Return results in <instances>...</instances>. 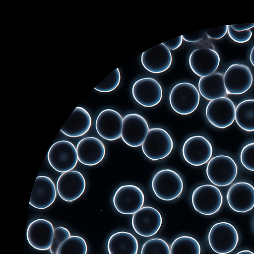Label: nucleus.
Masks as SVG:
<instances>
[{
	"label": "nucleus",
	"instance_id": "28",
	"mask_svg": "<svg viewBox=\"0 0 254 254\" xmlns=\"http://www.w3.org/2000/svg\"><path fill=\"white\" fill-rule=\"evenodd\" d=\"M87 245L85 240L78 236H70L59 247L57 254H87Z\"/></svg>",
	"mask_w": 254,
	"mask_h": 254
},
{
	"label": "nucleus",
	"instance_id": "4",
	"mask_svg": "<svg viewBox=\"0 0 254 254\" xmlns=\"http://www.w3.org/2000/svg\"><path fill=\"white\" fill-rule=\"evenodd\" d=\"M209 244L218 254H227L236 248L239 242L238 233L230 223L220 222L215 224L208 235Z\"/></svg>",
	"mask_w": 254,
	"mask_h": 254
},
{
	"label": "nucleus",
	"instance_id": "26",
	"mask_svg": "<svg viewBox=\"0 0 254 254\" xmlns=\"http://www.w3.org/2000/svg\"><path fill=\"white\" fill-rule=\"evenodd\" d=\"M235 121L242 129L254 131V99L245 100L237 105Z\"/></svg>",
	"mask_w": 254,
	"mask_h": 254
},
{
	"label": "nucleus",
	"instance_id": "25",
	"mask_svg": "<svg viewBox=\"0 0 254 254\" xmlns=\"http://www.w3.org/2000/svg\"><path fill=\"white\" fill-rule=\"evenodd\" d=\"M138 244L131 233L120 231L111 236L107 244L109 254H137Z\"/></svg>",
	"mask_w": 254,
	"mask_h": 254
},
{
	"label": "nucleus",
	"instance_id": "34",
	"mask_svg": "<svg viewBox=\"0 0 254 254\" xmlns=\"http://www.w3.org/2000/svg\"><path fill=\"white\" fill-rule=\"evenodd\" d=\"M228 31V25L207 29L205 33L212 39L218 40L223 37Z\"/></svg>",
	"mask_w": 254,
	"mask_h": 254
},
{
	"label": "nucleus",
	"instance_id": "30",
	"mask_svg": "<svg viewBox=\"0 0 254 254\" xmlns=\"http://www.w3.org/2000/svg\"><path fill=\"white\" fill-rule=\"evenodd\" d=\"M120 81L121 73L119 69L117 68L101 81L94 89L100 92H110L118 86Z\"/></svg>",
	"mask_w": 254,
	"mask_h": 254
},
{
	"label": "nucleus",
	"instance_id": "11",
	"mask_svg": "<svg viewBox=\"0 0 254 254\" xmlns=\"http://www.w3.org/2000/svg\"><path fill=\"white\" fill-rule=\"evenodd\" d=\"M253 76L250 68L243 64H233L225 71L224 82L227 94L240 95L251 87Z\"/></svg>",
	"mask_w": 254,
	"mask_h": 254
},
{
	"label": "nucleus",
	"instance_id": "15",
	"mask_svg": "<svg viewBox=\"0 0 254 254\" xmlns=\"http://www.w3.org/2000/svg\"><path fill=\"white\" fill-rule=\"evenodd\" d=\"M56 187L58 193L62 199L66 202H72L83 193L86 182L81 173L71 170L60 175Z\"/></svg>",
	"mask_w": 254,
	"mask_h": 254
},
{
	"label": "nucleus",
	"instance_id": "3",
	"mask_svg": "<svg viewBox=\"0 0 254 254\" xmlns=\"http://www.w3.org/2000/svg\"><path fill=\"white\" fill-rule=\"evenodd\" d=\"M174 143L169 133L161 128L149 129L142 144L143 154L152 161L167 157L173 149Z\"/></svg>",
	"mask_w": 254,
	"mask_h": 254
},
{
	"label": "nucleus",
	"instance_id": "36",
	"mask_svg": "<svg viewBox=\"0 0 254 254\" xmlns=\"http://www.w3.org/2000/svg\"><path fill=\"white\" fill-rule=\"evenodd\" d=\"M183 39L189 42H197L203 38V32L198 31L182 35Z\"/></svg>",
	"mask_w": 254,
	"mask_h": 254
},
{
	"label": "nucleus",
	"instance_id": "39",
	"mask_svg": "<svg viewBox=\"0 0 254 254\" xmlns=\"http://www.w3.org/2000/svg\"><path fill=\"white\" fill-rule=\"evenodd\" d=\"M236 254H254V253L248 250H245L241 251Z\"/></svg>",
	"mask_w": 254,
	"mask_h": 254
},
{
	"label": "nucleus",
	"instance_id": "12",
	"mask_svg": "<svg viewBox=\"0 0 254 254\" xmlns=\"http://www.w3.org/2000/svg\"><path fill=\"white\" fill-rule=\"evenodd\" d=\"M213 152L210 142L204 136H192L188 138L182 147L185 160L191 165L198 166L208 162Z\"/></svg>",
	"mask_w": 254,
	"mask_h": 254
},
{
	"label": "nucleus",
	"instance_id": "40",
	"mask_svg": "<svg viewBox=\"0 0 254 254\" xmlns=\"http://www.w3.org/2000/svg\"></svg>",
	"mask_w": 254,
	"mask_h": 254
},
{
	"label": "nucleus",
	"instance_id": "16",
	"mask_svg": "<svg viewBox=\"0 0 254 254\" xmlns=\"http://www.w3.org/2000/svg\"><path fill=\"white\" fill-rule=\"evenodd\" d=\"M218 53L210 48H201L194 50L190 54L189 64L191 70L201 77L214 73L220 64Z\"/></svg>",
	"mask_w": 254,
	"mask_h": 254
},
{
	"label": "nucleus",
	"instance_id": "8",
	"mask_svg": "<svg viewBox=\"0 0 254 254\" xmlns=\"http://www.w3.org/2000/svg\"><path fill=\"white\" fill-rule=\"evenodd\" d=\"M113 202L119 213L133 214L142 207L144 195L141 190L135 185H123L115 192Z\"/></svg>",
	"mask_w": 254,
	"mask_h": 254
},
{
	"label": "nucleus",
	"instance_id": "13",
	"mask_svg": "<svg viewBox=\"0 0 254 254\" xmlns=\"http://www.w3.org/2000/svg\"><path fill=\"white\" fill-rule=\"evenodd\" d=\"M131 223L137 234L149 237L156 234L160 230L162 218L156 209L151 206H144L133 214Z\"/></svg>",
	"mask_w": 254,
	"mask_h": 254
},
{
	"label": "nucleus",
	"instance_id": "22",
	"mask_svg": "<svg viewBox=\"0 0 254 254\" xmlns=\"http://www.w3.org/2000/svg\"><path fill=\"white\" fill-rule=\"evenodd\" d=\"M78 160L86 166L99 164L106 153L104 143L95 137H86L80 140L76 146Z\"/></svg>",
	"mask_w": 254,
	"mask_h": 254
},
{
	"label": "nucleus",
	"instance_id": "17",
	"mask_svg": "<svg viewBox=\"0 0 254 254\" xmlns=\"http://www.w3.org/2000/svg\"><path fill=\"white\" fill-rule=\"evenodd\" d=\"M54 228L51 222L44 219H37L28 225L26 237L28 243L39 251L50 250L54 235Z\"/></svg>",
	"mask_w": 254,
	"mask_h": 254
},
{
	"label": "nucleus",
	"instance_id": "5",
	"mask_svg": "<svg viewBox=\"0 0 254 254\" xmlns=\"http://www.w3.org/2000/svg\"><path fill=\"white\" fill-rule=\"evenodd\" d=\"M238 167L230 156L218 155L208 162L206 173L209 180L214 185L224 187L231 184L236 178Z\"/></svg>",
	"mask_w": 254,
	"mask_h": 254
},
{
	"label": "nucleus",
	"instance_id": "24",
	"mask_svg": "<svg viewBox=\"0 0 254 254\" xmlns=\"http://www.w3.org/2000/svg\"><path fill=\"white\" fill-rule=\"evenodd\" d=\"M198 86L200 94L208 100L225 97L227 94L224 75L221 73H213L200 77Z\"/></svg>",
	"mask_w": 254,
	"mask_h": 254
},
{
	"label": "nucleus",
	"instance_id": "33",
	"mask_svg": "<svg viewBox=\"0 0 254 254\" xmlns=\"http://www.w3.org/2000/svg\"><path fill=\"white\" fill-rule=\"evenodd\" d=\"M227 32L230 38L238 43H244L248 42L252 36V32L250 30L236 31L232 28L231 25H228Z\"/></svg>",
	"mask_w": 254,
	"mask_h": 254
},
{
	"label": "nucleus",
	"instance_id": "2",
	"mask_svg": "<svg viewBox=\"0 0 254 254\" xmlns=\"http://www.w3.org/2000/svg\"><path fill=\"white\" fill-rule=\"evenodd\" d=\"M169 103L172 109L182 115H189L197 108L200 95L197 88L189 82L175 85L169 94Z\"/></svg>",
	"mask_w": 254,
	"mask_h": 254
},
{
	"label": "nucleus",
	"instance_id": "38",
	"mask_svg": "<svg viewBox=\"0 0 254 254\" xmlns=\"http://www.w3.org/2000/svg\"><path fill=\"white\" fill-rule=\"evenodd\" d=\"M250 60L251 64L254 66V46L250 53Z\"/></svg>",
	"mask_w": 254,
	"mask_h": 254
},
{
	"label": "nucleus",
	"instance_id": "27",
	"mask_svg": "<svg viewBox=\"0 0 254 254\" xmlns=\"http://www.w3.org/2000/svg\"><path fill=\"white\" fill-rule=\"evenodd\" d=\"M198 241L193 237L183 236L176 238L170 247V254H200Z\"/></svg>",
	"mask_w": 254,
	"mask_h": 254
},
{
	"label": "nucleus",
	"instance_id": "32",
	"mask_svg": "<svg viewBox=\"0 0 254 254\" xmlns=\"http://www.w3.org/2000/svg\"><path fill=\"white\" fill-rule=\"evenodd\" d=\"M240 160L247 169L254 171V142L249 143L243 148Z\"/></svg>",
	"mask_w": 254,
	"mask_h": 254
},
{
	"label": "nucleus",
	"instance_id": "31",
	"mask_svg": "<svg viewBox=\"0 0 254 254\" xmlns=\"http://www.w3.org/2000/svg\"><path fill=\"white\" fill-rule=\"evenodd\" d=\"M70 236L68 230L62 226H58L54 229V235L50 251L52 254H57L58 250L66 239Z\"/></svg>",
	"mask_w": 254,
	"mask_h": 254
},
{
	"label": "nucleus",
	"instance_id": "6",
	"mask_svg": "<svg viewBox=\"0 0 254 254\" xmlns=\"http://www.w3.org/2000/svg\"><path fill=\"white\" fill-rule=\"evenodd\" d=\"M47 159L50 166L56 171L63 173L71 171L78 161L76 148L69 141H58L50 148Z\"/></svg>",
	"mask_w": 254,
	"mask_h": 254
},
{
	"label": "nucleus",
	"instance_id": "14",
	"mask_svg": "<svg viewBox=\"0 0 254 254\" xmlns=\"http://www.w3.org/2000/svg\"><path fill=\"white\" fill-rule=\"evenodd\" d=\"M134 100L145 107H153L158 104L162 98L160 84L151 77H144L136 80L132 87Z\"/></svg>",
	"mask_w": 254,
	"mask_h": 254
},
{
	"label": "nucleus",
	"instance_id": "1",
	"mask_svg": "<svg viewBox=\"0 0 254 254\" xmlns=\"http://www.w3.org/2000/svg\"><path fill=\"white\" fill-rule=\"evenodd\" d=\"M152 190L162 200H173L182 193L184 184L182 178L176 172L169 169L157 172L152 181Z\"/></svg>",
	"mask_w": 254,
	"mask_h": 254
},
{
	"label": "nucleus",
	"instance_id": "21",
	"mask_svg": "<svg viewBox=\"0 0 254 254\" xmlns=\"http://www.w3.org/2000/svg\"><path fill=\"white\" fill-rule=\"evenodd\" d=\"M57 196L55 185L48 177H37L32 191L29 204L38 209L50 206Z\"/></svg>",
	"mask_w": 254,
	"mask_h": 254
},
{
	"label": "nucleus",
	"instance_id": "29",
	"mask_svg": "<svg viewBox=\"0 0 254 254\" xmlns=\"http://www.w3.org/2000/svg\"><path fill=\"white\" fill-rule=\"evenodd\" d=\"M141 254H170V249L164 240L153 238L143 244Z\"/></svg>",
	"mask_w": 254,
	"mask_h": 254
},
{
	"label": "nucleus",
	"instance_id": "35",
	"mask_svg": "<svg viewBox=\"0 0 254 254\" xmlns=\"http://www.w3.org/2000/svg\"><path fill=\"white\" fill-rule=\"evenodd\" d=\"M182 36L175 38L169 41L164 42L162 44L165 45L168 49L174 50L179 48L182 45L183 42Z\"/></svg>",
	"mask_w": 254,
	"mask_h": 254
},
{
	"label": "nucleus",
	"instance_id": "20",
	"mask_svg": "<svg viewBox=\"0 0 254 254\" xmlns=\"http://www.w3.org/2000/svg\"><path fill=\"white\" fill-rule=\"evenodd\" d=\"M172 62L171 53L162 43L143 52L141 56V63L143 67L153 73L166 71Z\"/></svg>",
	"mask_w": 254,
	"mask_h": 254
},
{
	"label": "nucleus",
	"instance_id": "10",
	"mask_svg": "<svg viewBox=\"0 0 254 254\" xmlns=\"http://www.w3.org/2000/svg\"><path fill=\"white\" fill-rule=\"evenodd\" d=\"M146 120L141 115L131 113L123 118L122 139L128 146L137 147L142 145L149 131Z\"/></svg>",
	"mask_w": 254,
	"mask_h": 254
},
{
	"label": "nucleus",
	"instance_id": "9",
	"mask_svg": "<svg viewBox=\"0 0 254 254\" xmlns=\"http://www.w3.org/2000/svg\"><path fill=\"white\" fill-rule=\"evenodd\" d=\"M235 113L234 103L226 97L210 101L205 110L208 121L219 128H225L231 126L235 120Z\"/></svg>",
	"mask_w": 254,
	"mask_h": 254
},
{
	"label": "nucleus",
	"instance_id": "7",
	"mask_svg": "<svg viewBox=\"0 0 254 254\" xmlns=\"http://www.w3.org/2000/svg\"><path fill=\"white\" fill-rule=\"evenodd\" d=\"M191 202L196 211L203 215H210L220 209L223 203V196L216 187L203 185L195 188L192 192Z\"/></svg>",
	"mask_w": 254,
	"mask_h": 254
},
{
	"label": "nucleus",
	"instance_id": "23",
	"mask_svg": "<svg viewBox=\"0 0 254 254\" xmlns=\"http://www.w3.org/2000/svg\"><path fill=\"white\" fill-rule=\"evenodd\" d=\"M92 124L88 111L76 107L61 129V131L70 137H77L87 132Z\"/></svg>",
	"mask_w": 254,
	"mask_h": 254
},
{
	"label": "nucleus",
	"instance_id": "37",
	"mask_svg": "<svg viewBox=\"0 0 254 254\" xmlns=\"http://www.w3.org/2000/svg\"><path fill=\"white\" fill-rule=\"evenodd\" d=\"M231 26L236 31H243L253 28L254 27V23L234 24L231 25Z\"/></svg>",
	"mask_w": 254,
	"mask_h": 254
},
{
	"label": "nucleus",
	"instance_id": "19",
	"mask_svg": "<svg viewBox=\"0 0 254 254\" xmlns=\"http://www.w3.org/2000/svg\"><path fill=\"white\" fill-rule=\"evenodd\" d=\"M227 200L234 211L245 213L254 207V187L247 182H238L233 185L227 193Z\"/></svg>",
	"mask_w": 254,
	"mask_h": 254
},
{
	"label": "nucleus",
	"instance_id": "18",
	"mask_svg": "<svg viewBox=\"0 0 254 254\" xmlns=\"http://www.w3.org/2000/svg\"><path fill=\"white\" fill-rule=\"evenodd\" d=\"M123 118L117 111L106 109L97 117L95 128L99 135L108 141H114L122 136Z\"/></svg>",
	"mask_w": 254,
	"mask_h": 254
}]
</instances>
